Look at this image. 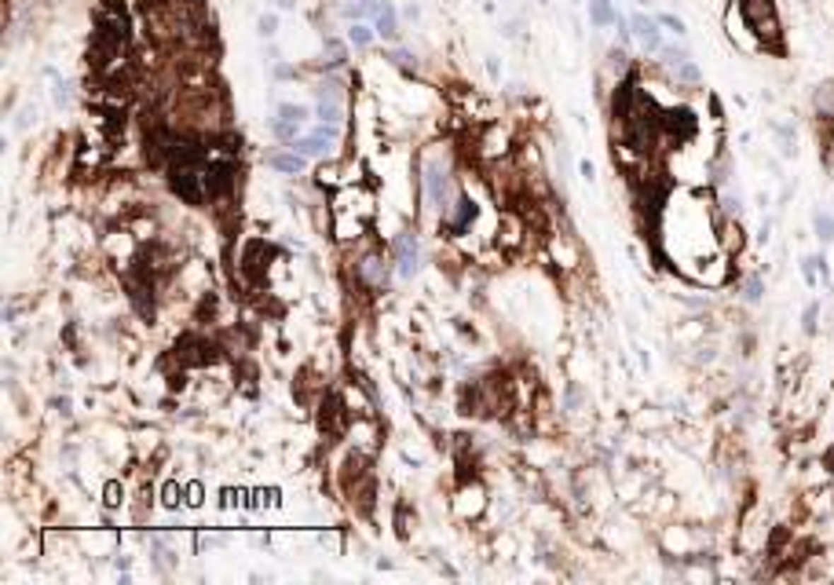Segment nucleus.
Instances as JSON below:
<instances>
[{
    "label": "nucleus",
    "instance_id": "25",
    "mask_svg": "<svg viewBox=\"0 0 834 585\" xmlns=\"http://www.w3.org/2000/svg\"><path fill=\"white\" fill-rule=\"evenodd\" d=\"M103 502L110 505V509H114V505H121V487H117V483H110V487H106V497H103Z\"/></svg>",
    "mask_w": 834,
    "mask_h": 585
},
{
    "label": "nucleus",
    "instance_id": "1",
    "mask_svg": "<svg viewBox=\"0 0 834 585\" xmlns=\"http://www.w3.org/2000/svg\"><path fill=\"white\" fill-rule=\"evenodd\" d=\"M743 26L751 30L754 45L758 48H780V11H776V0H739L736 4Z\"/></svg>",
    "mask_w": 834,
    "mask_h": 585
},
{
    "label": "nucleus",
    "instance_id": "21",
    "mask_svg": "<svg viewBox=\"0 0 834 585\" xmlns=\"http://www.w3.org/2000/svg\"><path fill=\"white\" fill-rule=\"evenodd\" d=\"M816 318H820V304L812 300V304L805 308V315H801V330H805V333H816Z\"/></svg>",
    "mask_w": 834,
    "mask_h": 585
},
{
    "label": "nucleus",
    "instance_id": "10",
    "mask_svg": "<svg viewBox=\"0 0 834 585\" xmlns=\"http://www.w3.org/2000/svg\"><path fill=\"white\" fill-rule=\"evenodd\" d=\"M267 165L274 172H286V176H301V172L308 168V158L301 154V150H271Z\"/></svg>",
    "mask_w": 834,
    "mask_h": 585
},
{
    "label": "nucleus",
    "instance_id": "12",
    "mask_svg": "<svg viewBox=\"0 0 834 585\" xmlns=\"http://www.w3.org/2000/svg\"><path fill=\"white\" fill-rule=\"evenodd\" d=\"M589 23L596 30H608L618 23V11H615V0H589Z\"/></svg>",
    "mask_w": 834,
    "mask_h": 585
},
{
    "label": "nucleus",
    "instance_id": "29",
    "mask_svg": "<svg viewBox=\"0 0 834 585\" xmlns=\"http://www.w3.org/2000/svg\"><path fill=\"white\" fill-rule=\"evenodd\" d=\"M487 74H490V77H494V81H498V74H502V66H498V59H487Z\"/></svg>",
    "mask_w": 834,
    "mask_h": 585
},
{
    "label": "nucleus",
    "instance_id": "15",
    "mask_svg": "<svg viewBox=\"0 0 834 585\" xmlns=\"http://www.w3.org/2000/svg\"><path fill=\"white\" fill-rule=\"evenodd\" d=\"M296 132H301V124H296V121H286V117H274V121H271V136L282 139V143H293Z\"/></svg>",
    "mask_w": 834,
    "mask_h": 585
},
{
    "label": "nucleus",
    "instance_id": "9",
    "mask_svg": "<svg viewBox=\"0 0 834 585\" xmlns=\"http://www.w3.org/2000/svg\"><path fill=\"white\" fill-rule=\"evenodd\" d=\"M630 30H633V40L644 52H651V55H659L662 48V30H659V18H651V15H633L630 18Z\"/></svg>",
    "mask_w": 834,
    "mask_h": 585
},
{
    "label": "nucleus",
    "instance_id": "23",
    "mask_svg": "<svg viewBox=\"0 0 834 585\" xmlns=\"http://www.w3.org/2000/svg\"><path fill=\"white\" fill-rule=\"evenodd\" d=\"M761 278L754 274V278H746V286H743V300H751V304H758V300H761Z\"/></svg>",
    "mask_w": 834,
    "mask_h": 585
},
{
    "label": "nucleus",
    "instance_id": "17",
    "mask_svg": "<svg viewBox=\"0 0 834 585\" xmlns=\"http://www.w3.org/2000/svg\"><path fill=\"white\" fill-rule=\"evenodd\" d=\"M812 227H816V238H820V242H834V216L830 212H816V216H812Z\"/></svg>",
    "mask_w": 834,
    "mask_h": 585
},
{
    "label": "nucleus",
    "instance_id": "2",
    "mask_svg": "<svg viewBox=\"0 0 834 585\" xmlns=\"http://www.w3.org/2000/svg\"><path fill=\"white\" fill-rule=\"evenodd\" d=\"M421 183H424V198H429V205L446 212V205H451V168H446L443 161H429V165H424Z\"/></svg>",
    "mask_w": 834,
    "mask_h": 585
},
{
    "label": "nucleus",
    "instance_id": "3",
    "mask_svg": "<svg viewBox=\"0 0 834 585\" xmlns=\"http://www.w3.org/2000/svg\"><path fill=\"white\" fill-rule=\"evenodd\" d=\"M388 278H392V267L384 264V256H381V253H366V256H359V264H355V282H359V286H366V289H384V286H388Z\"/></svg>",
    "mask_w": 834,
    "mask_h": 585
},
{
    "label": "nucleus",
    "instance_id": "28",
    "mask_svg": "<svg viewBox=\"0 0 834 585\" xmlns=\"http://www.w3.org/2000/svg\"><path fill=\"white\" fill-rule=\"evenodd\" d=\"M582 402V395H579V388H574V384H567V410H574V406H579Z\"/></svg>",
    "mask_w": 834,
    "mask_h": 585
},
{
    "label": "nucleus",
    "instance_id": "8",
    "mask_svg": "<svg viewBox=\"0 0 834 585\" xmlns=\"http://www.w3.org/2000/svg\"><path fill=\"white\" fill-rule=\"evenodd\" d=\"M267 256H271L267 242H260V238L245 242V249H242V274L253 278V282H264L267 278Z\"/></svg>",
    "mask_w": 834,
    "mask_h": 585
},
{
    "label": "nucleus",
    "instance_id": "5",
    "mask_svg": "<svg viewBox=\"0 0 834 585\" xmlns=\"http://www.w3.org/2000/svg\"><path fill=\"white\" fill-rule=\"evenodd\" d=\"M473 220H476V202L468 198V194H454V202L443 212V231L446 234H465L468 227H473Z\"/></svg>",
    "mask_w": 834,
    "mask_h": 585
},
{
    "label": "nucleus",
    "instance_id": "11",
    "mask_svg": "<svg viewBox=\"0 0 834 585\" xmlns=\"http://www.w3.org/2000/svg\"><path fill=\"white\" fill-rule=\"evenodd\" d=\"M373 15H377V37L384 40H395L399 37V18H395V8L388 4V0H381V4H373Z\"/></svg>",
    "mask_w": 834,
    "mask_h": 585
},
{
    "label": "nucleus",
    "instance_id": "31",
    "mask_svg": "<svg viewBox=\"0 0 834 585\" xmlns=\"http://www.w3.org/2000/svg\"><path fill=\"white\" fill-rule=\"evenodd\" d=\"M827 468H834V450H827Z\"/></svg>",
    "mask_w": 834,
    "mask_h": 585
},
{
    "label": "nucleus",
    "instance_id": "26",
    "mask_svg": "<svg viewBox=\"0 0 834 585\" xmlns=\"http://www.w3.org/2000/svg\"><path fill=\"white\" fill-rule=\"evenodd\" d=\"M30 117H37V110H30V106H26V110L18 114V121H15V128H18V132H26V128H30Z\"/></svg>",
    "mask_w": 834,
    "mask_h": 585
},
{
    "label": "nucleus",
    "instance_id": "18",
    "mask_svg": "<svg viewBox=\"0 0 834 585\" xmlns=\"http://www.w3.org/2000/svg\"><path fill=\"white\" fill-rule=\"evenodd\" d=\"M274 117H286V121H296V124H304V121H308V106H301V103H278Z\"/></svg>",
    "mask_w": 834,
    "mask_h": 585
},
{
    "label": "nucleus",
    "instance_id": "32",
    "mask_svg": "<svg viewBox=\"0 0 834 585\" xmlns=\"http://www.w3.org/2000/svg\"><path fill=\"white\" fill-rule=\"evenodd\" d=\"M640 4H648V0H640Z\"/></svg>",
    "mask_w": 834,
    "mask_h": 585
},
{
    "label": "nucleus",
    "instance_id": "4",
    "mask_svg": "<svg viewBox=\"0 0 834 585\" xmlns=\"http://www.w3.org/2000/svg\"><path fill=\"white\" fill-rule=\"evenodd\" d=\"M659 55H662V66L670 70V77H673L677 84H688V88H692V84H699V81H702L699 66L692 62V55L684 52V48H662Z\"/></svg>",
    "mask_w": 834,
    "mask_h": 585
},
{
    "label": "nucleus",
    "instance_id": "13",
    "mask_svg": "<svg viewBox=\"0 0 834 585\" xmlns=\"http://www.w3.org/2000/svg\"><path fill=\"white\" fill-rule=\"evenodd\" d=\"M315 114H318V121H326V124H340V117H344V103H337V99H318Z\"/></svg>",
    "mask_w": 834,
    "mask_h": 585
},
{
    "label": "nucleus",
    "instance_id": "20",
    "mask_svg": "<svg viewBox=\"0 0 834 585\" xmlns=\"http://www.w3.org/2000/svg\"><path fill=\"white\" fill-rule=\"evenodd\" d=\"M256 33H260V37H274L278 33V15H260V18H256Z\"/></svg>",
    "mask_w": 834,
    "mask_h": 585
},
{
    "label": "nucleus",
    "instance_id": "16",
    "mask_svg": "<svg viewBox=\"0 0 834 585\" xmlns=\"http://www.w3.org/2000/svg\"><path fill=\"white\" fill-rule=\"evenodd\" d=\"M373 33H377V30H370L366 23H352V30H348V45H355V48H370V45H373Z\"/></svg>",
    "mask_w": 834,
    "mask_h": 585
},
{
    "label": "nucleus",
    "instance_id": "6",
    "mask_svg": "<svg viewBox=\"0 0 834 585\" xmlns=\"http://www.w3.org/2000/svg\"><path fill=\"white\" fill-rule=\"evenodd\" d=\"M337 124H318L311 136H304V139H293V150H301L304 158H326L330 154V146H337Z\"/></svg>",
    "mask_w": 834,
    "mask_h": 585
},
{
    "label": "nucleus",
    "instance_id": "27",
    "mask_svg": "<svg viewBox=\"0 0 834 585\" xmlns=\"http://www.w3.org/2000/svg\"><path fill=\"white\" fill-rule=\"evenodd\" d=\"M187 494H190V497H187L190 505H202V483H190V487H187Z\"/></svg>",
    "mask_w": 834,
    "mask_h": 585
},
{
    "label": "nucleus",
    "instance_id": "7",
    "mask_svg": "<svg viewBox=\"0 0 834 585\" xmlns=\"http://www.w3.org/2000/svg\"><path fill=\"white\" fill-rule=\"evenodd\" d=\"M392 253H395V271L399 278H414L417 274V260H421V245H417V234L406 231L392 242Z\"/></svg>",
    "mask_w": 834,
    "mask_h": 585
},
{
    "label": "nucleus",
    "instance_id": "22",
    "mask_svg": "<svg viewBox=\"0 0 834 585\" xmlns=\"http://www.w3.org/2000/svg\"><path fill=\"white\" fill-rule=\"evenodd\" d=\"M161 502H165V509H180V502H183V490H180V483H168V487H165V494H161Z\"/></svg>",
    "mask_w": 834,
    "mask_h": 585
},
{
    "label": "nucleus",
    "instance_id": "19",
    "mask_svg": "<svg viewBox=\"0 0 834 585\" xmlns=\"http://www.w3.org/2000/svg\"><path fill=\"white\" fill-rule=\"evenodd\" d=\"M384 59H388V62H395V66H399V70H406V74H414V70H417V59H414L410 52H399V48H395V52H388Z\"/></svg>",
    "mask_w": 834,
    "mask_h": 585
},
{
    "label": "nucleus",
    "instance_id": "30",
    "mask_svg": "<svg viewBox=\"0 0 834 585\" xmlns=\"http://www.w3.org/2000/svg\"><path fill=\"white\" fill-rule=\"evenodd\" d=\"M579 172H582L586 180H593V165H589V161H582V165H579Z\"/></svg>",
    "mask_w": 834,
    "mask_h": 585
},
{
    "label": "nucleus",
    "instance_id": "14",
    "mask_svg": "<svg viewBox=\"0 0 834 585\" xmlns=\"http://www.w3.org/2000/svg\"><path fill=\"white\" fill-rule=\"evenodd\" d=\"M318 99H337V103H344V81H340V77H323V81H318Z\"/></svg>",
    "mask_w": 834,
    "mask_h": 585
},
{
    "label": "nucleus",
    "instance_id": "24",
    "mask_svg": "<svg viewBox=\"0 0 834 585\" xmlns=\"http://www.w3.org/2000/svg\"><path fill=\"white\" fill-rule=\"evenodd\" d=\"M659 26H666L673 37H684V33H688V26H684L677 15H659Z\"/></svg>",
    "mask_w": 834,
    "mask_h": 585
}]
</instances>
